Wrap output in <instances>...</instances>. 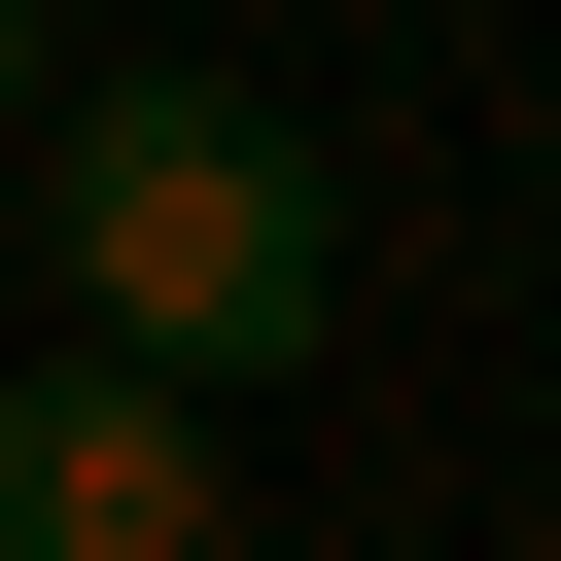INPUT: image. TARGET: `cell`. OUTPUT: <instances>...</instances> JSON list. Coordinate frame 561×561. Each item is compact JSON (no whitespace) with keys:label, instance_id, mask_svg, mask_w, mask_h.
Segmentation results:
<instances>
[{"label":"cell","instance_id":"obj_2","mask_svg":"<svg viewBox=\"0 0 561 561\" xmlns=\"http://www.w3.org/2000/svg\"><path fill=\"white\" fill-rule=\"evenodd\" d=\"M0 561H245V491H210V421H175V386L0 351Z\"/></svg>","mask_w":561,"mask_h":561},{"label":"cell","instance_id":"obj_1","mask_svg":"<svg viewBox=\"0 0 561 561\" xmlns=\"http://www.w3.org/2000/svg\"><path fill=\"white\" fill-rule=\"evenodd\" d=\"M35 351H105V386H280L316 316H351V175H316V105H245V70H70L35 105V280H0Z\"/></svg>","mask_w":561,"mask_h":561},{"label":"cell","instance_id":"obj_3","mask_svg":"<svg viewBox=\"0 0 561 561\" xmlns=\"http://www.w3.org/2000/svg\"><path fill=\"white\" fill-rule=\"evenodd\" d=\"M0 105H70V70H35V0H0Z\"/></svg>","mask_w":561,"mask_h":561},{"label":"cell","instance_id":"obj_4","mask_svg":"<svg viewBox=\"0 0 561 561\" xmlns=\"http://www.w3.org/2000/svg\"><path fill=\"white\" fill-rule=\"evenodd\" d=\"M0 351H35V316H0Z\"/></svg>","mask_w":561,"mask_h":561}]
</instances>
